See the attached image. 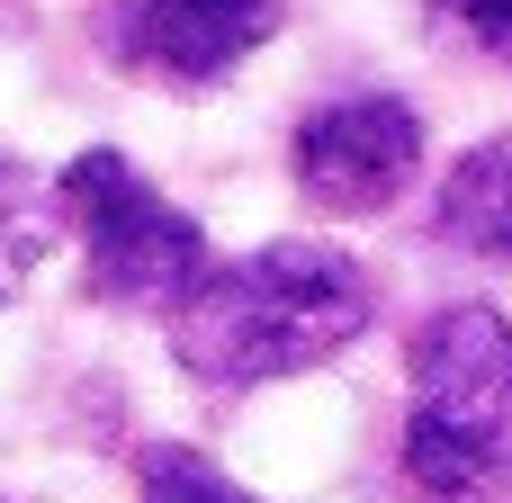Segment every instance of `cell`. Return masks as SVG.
Instances as JSON below:
<instances>
[{"mask_svg":"<svg viewBox=\"0 0 512 503\" xmlns=\"http://www.w3.org/2000/svg\"><path fill=\"white\" fill-rule=\"evenodd\" d=\"M378 315V288L333 243H261L198 279L171 315V351L198 387H270L351 351Z\"/></svg>","mask_w":512,"mask_h":503,"instance_id":"cell-1","label":"cell"},{"mask_svg":"<svg viewBox=\"0 0 512 503\" xmlns=\"http://www.w3.org/2000/svg\"><path fill=\"white\" fill-rule=\"evenodd\" d=\"M405 477L450 503L512 486V324L477 297L441 306L414 333Z\"/></svg>","mask_w":512,"mask_h":503,"instance_id":"cell-2","label":"cell"},{"mask_svg":"<svg viewBox=\"0 0 512 503\" xmlns=\"http://www.w3.org/2000/svg\"><path fill=\"white\" fill-rule=\"evenodd\" d=\"M63 216L81 225V279L117 315H180L207 279V234L180 216L126 153L90 144L63 162Z\"/></svg>","mask_w":512,"mask_h":503,"instance_id":"cell-3","label":"cell"},{"mask_svg":"<svg viewBox=\"0 0 512 503\" xmlns=\"http://www.w3.org/2000/svg\"><path fill=\"white\" fill-rule=\"evenodd\" d=\"M297 162V189L324 207V216H378L414 189L423 171V117L387 90H360V99H333L297 126L288 144Z\"/></svg>","mask_w":512,"mask_h":503,"instance_id":"cell-4","label":"cell"},{"mask_svg":"<svg viewBox=\"0 0 512 503\" xmlns=\"http://www.w3.org/2000/svg\"><path fill=\"white\" fill-rule=\"evenodd\" d=\"M279 27V0H144L126 18V54L162 81H225L243 54H261Z\"/></svg>","mask_w":512,"mask_h":503,"instance_id":"cell-5","label":"cell"},{"mask_svg":"<svg viewBox=\"0 0 512 503\" xmlns=\"http://www.w3.org/2000/svg\"><path fill=\"white\" fill-rule=\"evenodd\" d=\"M432 225H441V243H450V252L512 261V126H504V135H486L477 153H459V162H450Z\"/></svg>","mask_w":512,"mask_h":503,"instance_id":"cell-6","label":"cell"},{"mask_svg":"<svg viewBox=\"0 0 512 503\" xmlns=\"http://www.w3.org/2000/svg\"><path fill=\"white\" fill-rule=\"evenodd\" d=\"M54 225H63V180L0 153V306L36 279V261L54 252Z\"/></svg>","mask_w":512,"mask_h":503,"instance_id":"cell-7","label":"cell"},{"mask_svg":"<svg viewBox=\"0 0 512 503\" xmlns=\"http://www.w3.org/2000/svg\"><path fill=\"white\" fill-rule=\"evenodd\" d=\"M144 503H261V495H243L198 450H144Z\"/></svg>","mask_w":512,"mask_h":503,"instance_id":"cell-8","label":"cell"},{"mask_svg":"<svg viewBox=\"0 0 512 503\" xmlns=\"http://www.w3.org/2000/svg\"><path fill=\"white\" fill-rule=\"evenodd\" d=\"M423 9H432L441 36H459V45H477V54L512 63V0H423Z\"/></svg>","mask_w":512,"mask_h":503,"instance_id":"cell-9","label":"cell"}]
</instances>
